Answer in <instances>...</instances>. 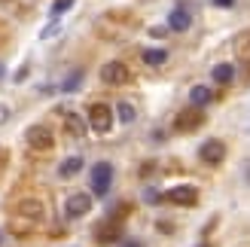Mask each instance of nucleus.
<instances>
[{
    "label": "nucleus",
    "instance_id": "nucleus-1",
    "mask_svg": "<svg viewBox=\"0 0 250 247\" xmlns=\"http://www.w3.org/2000/svg\"><path fill=\"white\" fill-rule=\"evenodd\" d=\"M89 183H92V195H95V199H107L110 186H113V165L104 162V159L95 162L89 168Z\"/></svg>",
    "mask_w": 250,
    "mask_h": 247
},
{
    "label": "nucleus",
    "instance_id": "nucleus-2",
    "mask_svg": "<svg viewBox=\"0 0 250 247\" xmlns=\"http://www.w3.org/2000/svg\"><path fill=\"white\" fill-rule=\"evenodd\" d=\"M89 125H92V131H98V134H107L110 128H113V107L104 104V101L89 104Z\"/></svg>",
    "mask_w": 250,
    "mask_h": 247
},
{
    "label": "nucleus",
    "instance_id": "nucleus-3",
    "mask_svg": "<svg viewBox=\"0 0 250 247\" xmlns=\"http://www.w3.org/2000/svg\"><path fill=\"white\" fill-rule=\"evenodd\" d=\"M202 125H205V110H202V107H195V104H189L186 110H180V113H177V119H174V128H177V131H183V134L198 131Z\"/></svg>",
    "mask_w": 250,
    "mask_h": 247
},
{
    "label": "nucleus",
    "instance_id": "nucleus-4",
    "mask_svg": "<svg viewBox=\"0 0 250 247\" xmlns=\"http://www.w3.org/2000/svg\"><path fill=\"white\" fill-rule=\"evenodd\" d=\"M24 141H28L31 150L37 153H49L55 146V134L49 131V125H31L28 131H24Z\"/></svg>",
    "mask_w": 250,
    "mask_h": 247
},
{
    "label": "nucleus",
    "instance_id": "nucleus-5",
    "mask_svg": "<svg viewBox=\"0 0 250 247\" xmlns=\"http://www.w3.org/2000/svg\"><path fill=\"white\" fill-rule=\"evenodd\" d=\"M162 199L165 202H171V205H177V207H195L198 205V189L195 186H171V189H165L162 192Z\"/></svg>",
    "mask_w": 250,
    "mask_h": 247
},
{
    "label": "nucleus",
    "instance_id": "nucleus-6",
    "mask_svg": "<svg viewBox=\"0 0 250 247\" xmlns=\"http://www.w3.org/2000/svg\"><path fill=\"white\" fill-rule=\"evenodd\" d=\"M92 195L89 192H73V195H67L64 199V217L67 220H80V217H85L92 211Z\"/></svg>",
    "mask_w": 250,
    "mask_h": 247
},
{
    "label": "nucleus",
    "instance_id": "nucleus-7",
    "mask_svg": "<svg viewBox=\"0 0 250 247\" xmlns=\"http://www.w3.org/2000/svg\"><path fill=\"white\" fill-rule=\"evenodd\" d=\"M198 159H202L205 165H220L223 159H226V144H223L220 138L205 141L202 146H198Z\"/></svg>",
    "mask_w": 250,
    "mask_h": 247
},
{
    "label": "nucleus",
    "instance_id": "nucleus-8",
    "mask_svg": "<svg viewBox=\"0 0 250 247\" xmlns=\"http://www.w3.org/2000/svg\"><path fill=\"white\" fill-rule=\"evenodd\" d=\"M16 214L24 217L28 223H43V217H46V207L40 199H19L16 202Z\"/></svg>",
    "mask_w": 250,
    "mask_h": 247
},
{
    "label": "nucleus",
    "instance_id": "nucleus-9",
    "mask_svg": "<svg viewBox=\"0 0 250 247\" xmlns=\"http://www.w3.org/2000/svg\"><path fill=\"white\" fill-rule=\"evenodd\" d=\"M101 80L107 85H125L131 80V70L122 64V61H107V64L101 67Z\"/></svg>",
    "mask_w": 250,
    "mask_h": 247
},
{
    "label": "nucleus",
    "instance_id": "nucleus-10",
    "mask_svg": "<svg viewBox=\"0 0 250 247\" xmlns=\"http://www.w3.org/2000/svg\"><path fill=\"white\" fill-rule=\"evenodd\" d=\"M119 235H122L119 217H110V220H104V223H98V229H95V241L98 244H107V247H113V241Z\"/></svg>",
    "mask_w": 250,
    "mask_h": 247
},
{
    "label": "nucleus",
    "instance_id": "nucleus-11",
    "mask_svg": "<svg viewBox=\"0 0 250 247\" xmlns=\"http://www.w3.org/2000/svg\"><path fill=\"white\" fill-rule=\"evenodd\" d=\"M189 24H192V16H189L183 6L171 9V16H168V31H186Z\"/></svg>",
    "mask_w": 250,
    "mask_h": 247
},
{
    "label": "nucleus",
    "instance_id": "nucleus-12",
    "mask_svg": "<svg viewBox=\"0 0 250 247\" xmlns=\"http://www.w3.org/2000/svg\"><path fill=\"white\" fill-rule=\"evenodd\" d=\"M141 58H144V64H149V67H162V64L168 61V49H162V46L144 49V52H141Z\"/></svg>",
    "mask_w": 250,
    "mask_h": 247
},
{
    "label": "nucleus",
    "instance_id": "nucleus-13",
    "mask_svg": "<svg viewBox=\"0 0 250 247\" xmlns=\"http://www.w3.org/2000/svg\"><path fill=\"white\" fill-rule=\"evenodd\" d=\"M189 101L195 107H208L210 101H214V92H210V85H192L189 89Z\"/></svg>",
    "mask_w": 250,
    "mask_h": 247
},
{
    "label": "nucleus",
    "instance_id": "nucleus-14",
    "mask_svg": "<svg viewBox=\"0 0 250 247\" xmlns=\"http://www.w3.org/2000/svg\"><path fill=\"white\" fill-rule=\"evenodd\" d=\"M83 171V159L80 156H70V159H64V162L58 165V174L64 177V180H70V177H77Z\"/></svg>",
    "mask_w": 250,
    "mask_h": 247
},
{
    "label": "nucleus",
    "instance_id": "nucleus-15",
    "mask_svg": "<svg viewBox=\"0 0 250 247\" xmlns=\"http://www.w3.org/2000/svg\"><path fill=\"white\" fill-rule=\"evenodd\" d=\"M210 77H214V82L226 85V82H232V77H235V67L223 61V64H214V70H210Z\"/></svg>",
    "mask_w": 250,
    "mask_h": 247
},
{
    "label": "nucleus",
    "instance_id": "nucleus-16",
    "mask_svg": "<svg viewBox=\"0 0 250 247\" xmlns=\"http://www.w3.org/2000/svg\"><path fill=\"white\" fill-rule=\"evenodd\" d=\"M116 113H119V122H122V125H131L134 116H137V110H134L128 101H119V104H116Z\"/></svg>",
    "mask_w": 250,
    "mask_h": 247
},
{
    "label": "nucleus",
    "instance_id": "nucleus-17",
    "mask_svg": "<svg viewBox=\"0 0 250 247\" xmlns=\"http://www.w3.org/2000/svg\"><path fill=\"white\" fill-rule=\"evenodd\" d=\"M64 122H67V131L73 134V138H80V134L85 131V125H83V119H80L77 113H64Z\"/></svg>",
    "mask_w": 250,
    "mask_h": 247
},
{
    "label": "nucleus",
    "instance_id": "nucleus-18",
    "mask_svg": "<svg viewBox=\"0 0 250 247\" xmlns=\"http://www.w3.org/2000/svg\"><path fill=\"white\" fill-rule=\"evenodd\" d=\"M80 85H83V70H73L70 77H67L64 82H61V92H77Z\"/></svg>",
    "mask_w": 250,
    "mask_h": 247
},
{
    "label": "nucleus",
    "instance_id": "nucleus-19",
    "mask_svg": "<svg viewBox=\"0 0 250 247\" xmlns=\"http://www.w3.org/2000/svg\"><path fill=\"white\" fill-rule=\"evenodd\" d=\"M70 6H73V0H55V6H52V16L58 19V16H61V12H67Z\"/></svg>",
    "mask_w": 250,
    "mask_h": 247
},
{
    "label": "nucleus",
    "instance_id": "nucleus-20",
    "mask_svg": "<svg viewBox=\"0 0 250 247\" xmlns=\"http://www.w3.org/2000/svg\"><path fill=\"white\" fill-rule=\"evenodd\" d=\"M58 31H61V24H58V21H49V24H46V28L40 31V37H43V40H49V37H55Z\"/></svg>",
    "mask_w": 250,
    "mask_h": 247
},
{
    "label": "nucleus",
    "instance_id": "nucleus-21",
    "mask_svg": "<svg viewBox=\"0 0 250 247\" xmlns=\"http://www.w3.org/2000/svg\"><path fill=\"white\" fill-rule=\"evenodd\" d=\"M28 67H31V64H21V67H19V73H16V82H24V80H28Z\"/></svg>",
    "mask_w": 250,
    "mask_h": 247
},
{
    "label": "nucleus",
    "instance_id": "nucleus-22",
    "mask_svg": "<svg viewBox=\"0 0 250 247\" xmlns=\"http://www.w3.org/2000/svg\"><path fill=\"white\" fill-rule=\"evenodd\" d=\"M6 119H9V107L0 104V125H6Z\"/></svg>",
    "mask_w": 250,
    "mask_h": 247
},
{
    "label": "nucleus",
    "instance_id": "nucleus-23",
    "mask_svg": "<svg viewBox=\"0 0 250 247\" xmlns=\"http://www.w3.org/2000/svg\"><path fill=\"white\" fill-rule=\"evenodd\" d=\"M165 34H168V28H149V37H159V40H162Z\"/></svg>",
    "mask_w": 250,
    "mask_h": 247
},
{
    "label": "nucleus",
    "instance_id": "nucleus-24",
    "mask_svg": "<svg viewBox=\"0 0 250 247\" xmlns=\"http://www.w3.org/2000/svg\"><path fill=\"white\" fill-rule=\"evenodd\" d=\"M214 6H220V9H229V6H235V0H214Z\"/></svg>",
    "mask_w": 250,
    "mask_h": 247
},
{
    "label": "nucleus",
    "instance_id": "nucleus-25",
    "mask_svg": "<svg viewBox=\"0 0 250 247\" xmlns=\"http://www.w3.org/2000/svg\"><path fill=\"white\" fill-rule=\"evenodd\" d=\"M113 247H144L141 241H122V244H113Z\"/></svg>",
    "mask_w": 250,
    "mask_h": 247
},
{
    "label": "nucleus",
    "instance_id": "nucleus-26",
    "mask_svg": "<svg viewBox=\"0 0 250 247\" xmlns=\"http://www.w3.org/2000/svg\"><path fill=\"white\" fill-rule=\"evenodd\" d=\"M3 162H6V153H3V146H0V168H3Z\"/></svg>",
    "mask_w": 250,
    "mask_h": 247
},
{
    "label": "nucleus",
    "instance_id": "nucleus-27",
    "mask_svg": "<svg viewBox=\"0 0 250 247\" xmlns=\"http://www.w3.org/2000/svg\"><path fill=\"white\" fill-rule=\"evenodd\" d=\"M247 180H250V162H247Z\"/></svg>",
    "mask_w": 250,
    "mask_h": 247
},
{
    "label": "nucleus",
    "instance_id": "nucleus-28",
    "mask_svg": "<svg viewBox=\"0 0 250 247\" xmlns=\"http://www.w3.org/2000/svg\"><path fill=\"white\" fill-rule=\"evenodd\" d=\"M0 77H3V64H0Z\"/></svg>",
    "mask_w": 250,
    "mask_h": 247
},
{
    "label": "nucleus",
    "instance_id": "nucleus-29",
    "mask_svg": "<svg viewBox=\"0 0 250 247\" xmlns=\"http://www.w3.org/2000/svg\"><path fill=\"white\" fill-rule=\"evenodd\" d=\"M198 247H208V244H198Z\"/></svg>",
    "mask_w": 250,
    "mask_h": 247
}]
</instances>
